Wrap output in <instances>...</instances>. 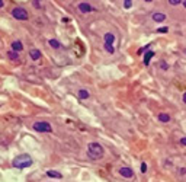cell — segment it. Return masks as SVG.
Instances as JSON below:
<instances>
[{
  "instance_id": "obj_1",
  "label": "cell",
  "mask_w": 186,
  "mask_h": 182,
  "mask_svg": "<svg viewBox=\"0 0 186 182\" xmlns=\"http://www.w3.org/2000/svg\"><path fill=\"white\" fill-rule=\"evenodd\" d=\"M87 154H89V158L93 159V160L102 159L103 158V147H102L99 143H90L89 147H87Z\"/></svg>"
},
{
  "instance_id": "obj_2",
  "label": "cell",
  "mask_w": 186,
  "mask_h": 182,
  "mask_svg": "<svg viewBox=\"0 0 186 182\" xmlns=\"http://www.w3.org/2000/svg\"><path fill=\"white\" fill-rule=\"evenodd\" d=\"M13 168H18V169H24V168H29L31 165H32V159L29 154H20L18 158L13 159Z\"/></svg>"
},
{
  "instance_id": "obj_3",
  "label": "cell",
  "mask_w": 186,
  "mask_h": 182,
  "mask_svg": "<svg viewBox=\"0 0 186 182\" xmlns=\"http://www.w3.org/2000/svg\"><path fill=\"white\" fill-rule=\"evenodd\" d=\"M12 16L18 20H26L29 18L28 12H26L24 7H15V9L12 10Z\"/></svg>"
},
{
  "instance_id": "obj_4",
  "label": "cell",
  "mask_w": 186,
  "mask_h": 182,
  "mask_svg": "<svg viewBox=\"0 0 186 182\" xmlns=\"http://www.w3.org/2000/svg\"><path fill=\"white\" fill-rule=\"evenodd\" d=\"M33 130H35V131H39V133H51V131H53V127L48 124V122L41 121V122H35V124H33Z\"/></svg>"
},
{
  "instance_id": "obj_5",
  "label": "cell",
  "mask_w": 186,
  "mask_h": 182,
  "mask_svg": "<svg viewBox=\"0 0 186 182\" xmlns=\"http://www.w3.org/2000/svg\"><path fill=\"white\" fill-rule=\"evenodd\" d=\"M119 173H121V176H124V178H132L134 176V172L131 168H121Z\"/></svg>"
},
{
  "instance_id": "obj_6",
  "label": "cell",
  "mask_w": 186,
  "mask_h": 182,
  "mask_svg": "<svg viewBox=\"0 0 186 182\" xmlns=\"http://www.w3.org/2000/svg\"><path fill=\"white\" fill-rule=\"evenodd\" d=\"M79 10H80L81 13H87V12H92L93 7H92L89 3H80V5H79Z\"/></svg>"
},
{
  "instance_id": "obj_7",
  "label": "cell",
  "mask_w": 186,
  "mask_h": 182,
  "mask_svg": "<svg viewBox=\"0 0 186 182\" xmlns=\"http://www.w3.org/2000/svg\"><path fill=\"white\" fill-rule=\"evenodd\" d=\"M12 50L19 53V51H22V50H24V45H22V42H20V41H13V42H12Z\"/></svg>"
},
{
  "instance_id": "obj_8",
  "label": "cell",
  "mask_w": 186,
  "mask_h": 182,
  "mask_svg": "<svg viewBox=\"0 0 186 182\" xmlns=\"http://www.w3.org/2000/svg\"><path fill=\"white\" fill-rule=\"evenodd\" d=\"M29 55H31L32 60H39V58H41V51H39V50H31V51H29Z\"/></svg>"
},
{
  "instance_id": "obj_9",
  "label": "cell",
  "mask_w": 186,
  "mask_h": 182,
  "mask_svg": "<svg viewBox=\"0 0 186 182\" xmlns=\"http://www.w3.org/2000/svg\"><path fill=\"white\" fill-rule=\"evenodd\" d=\"M115 41V37L114 34H110V32H108V34H105V44H109V45H112Z\"/></svg>"
},
{
  "instance_id": "obj_10",
  "label": "cell",
  "mask_w": 186,
  "mask_h": 182,
  "mask_svg": "<svg viewBox=\"0 0 186 182\" xmlns=\"http://www.w3.org/2000/svg\"><path fill=\"white\" fill-rule=\"evenodd\" d=\"M164 19H166V15L164 13H154L153 15V20H156V22H163Z\"/></svg>"
},
{
  "instance_id": "obj_11",
  "label": "cell",
  "mask_w": 186,
  "mask_h": 182,
  "mask_svg": "<svg viewBox=\"0 0 186 182\" xmlns=\"http://www.w3.org/2000/svg\"><path fill=\"white\" fill-rule=\"evenodd\" d=\"M153 55H154V51H147V53H145V55H144V64H145V66L150 64V60H151Z\"/></svg>"
},
{
  "instance_id": "obj_12",
  "label": "cell",
  "mask_w": 186,
  "mask_h": 182,
  "mask_svg": "<svg viewBox=\"0 0 186 182\" xmlns=\"http://www.w3.org/2000/svg\"><path fill=\"white\" fill-rule=\"evenodd\" d=\"M7 55H9V58L10 60H13V61H18V60H19V54H18V51H13V50H12V51L7 53Z\"/></svg>"
},
{
  "instance_id": "obj_13",
  "label": "cell",
  "mask_w": 186,
  "mask_h": 182,
  "mask_svg": "<svg viewBox=\"0 0 186 182\" xmlns=\"http://www.w3.org/2000/svg\"><path fill=\"white\" fill-rule=\"evenodd\" d=\"M47 175H48V176H51V178H57V179L63 178V175L60 172H57V171H48Z\"/></svg>"
},
{
  "instance_id": "obj_14",
  "label": "cell",
  "mask_w": 186,
  "mask_h": 182,
  "mask_svg": "<svg viewBox=\"0 0 186 182\" xmlns=\"http://www.w3.org/2000/svg\"><path fill=\"white\" fill-rule=\"evenodd\" d=\"M158 120L162 121V122H169V121H170V115L169 114H160L158 115Z\"/></svg>"
},
{
  "instance_id": "obj_15",
  "label": "cell",
  "mask_w": 186,
  "mask_h": 182,
  "mask_svg": "<svg viewBox=\"0 0 186 182\" xmlns=\"http://www.w3.org/2000/svg\"><path fill=\"white\" fill-rule=\"evenodd\" d=\"M79 98H80V99H87V98H89V92L84 91V89L79 91Z\"/></svg>"
},
{
  "instance_id": "obj_16",
  "label": "cell",
  "mask_w": 186,
  "mask_h": 182,
  "mask_svg": "<svg viewBox=\"0 0 186 182\" xmlns=\"http://www.w3.org/2000/svg\"><path fill=\"white\" fill-rule=\"evenodd\" d=\"M50 45L53 48H60V42H58L57 39H50Z\"/></svg>"
},
{
  "instance_id": "obj_17",
  "label": "cell",
  "mask_w": 186,
  "mask_h": 182,
  "mask_svg": "<svg viewBox=\"0 0 186 182\" xmlns=\"http://www.w3.org/2000/svg\"><path fill=\"white\" fill-rule=\"evenodd\" d=\"M105 50L108 51V53H110V54H112V53L115 51L114 47H112V45H109V44H105Z\"/></svg>"
},
{
  "instance_id": "obj_18",
  "label": "cell",
  "mask_w": 186,
  "mask_h": 182,
  "mask_svg": "<svg viewBox=\"0 0 186 182\" xmlns=\"http://www.w3.org/2000/svg\"><path fill=\"white\" fill-rule=\"evenodd\" d=\"M124 6H125V7H127V9H129V7H131V6H132V2H131V0H125Z\"/></svg>"
},
{
  "instance_id": "obj_19",
  "label": "cell",
  "mask_w": 186,
  "mask_h": 182,
  "mask_svg": "<svg viewBox=\"0 0 186 182\" xmlns=\"http://www.w3.org/2000/svg\"><path fill=\"white\" fill-rule=\"evenodd\" d=\"M182 0H169V3H170V5H173V6H176V5H179V3H180Z\"/></svg>"
},
{
  "instance_id": "obj_20",
  "label": "cell",
  "mask_w": 186,
  "mask_h": 182,
  "mask_svg": "<svg viewBox=\"0 0 186 182\" xmlns=\"http://www.w3.org/2000/svg\"><path fill=\"white\" fill-rule=\"evenodd\" d=\"M145 171H147V165H145V163H141V172H145Z\"/></svg>"
},
{
  "instance_id": "obj_21",
  "label": "cell",
  "mask_w": 186,
  "mask_h": 182,
  "mask_svg": "<svg viewBox=\"0 0 186 182\" xmlns=\"http://www.w3.org/2000/svg\"><path fill=\"white\" fill-rule=\"evenodd\" d=\"M167 31H169V29H167L166 26H164V28H158L157 29V32H167Z\"/></svg>"
},
{
  "instance_id": "obj_22",
  "label": "cell",
  "mask_w": 186,
  "mask_h": 182,
  "mask_svg": "<svg viewBox=\"0 0 186 182\" xmlns=\"http://www.w3.org/2000/svg\"><path fill=\"white\" fill-rule=\"evenodd\" d=\"M160 67H162V69H164V70H167V67H169V66H167L166 63H162V64H160Z\"/></svg>"
},
{
  "instance_id": "obj_23",
  "label": "cell",
  "mask_w": 186,
  "mask_h": 182,
  "mask_svg": "<svg viewBox=\"0 0 186 182\" xmlns=\"http://www.w3.org/2000/svg\"><path fill=\"white\" fill-rule=\"evenodd\" d=\"M180 144H183V146H186V137H183V139H180Z\"/></svg>"
},
{
  "instance_id": "obj_24",
  "label": "cell",
  "mask_w": 186,
  "mask_h": 182,
  "mask_svg": "<svg viewBox=\"0 0 186 182\" xmlns=\"http://www.w3.org/2000/svg\"><path fill=\"white\" fill-rule=\"evenodd\" d=\"M3 7V0H0V9Z\"/></svg>"
},
{
  "instance_id": "obj_25",
  "label": "cell",
  "mask_w": 186,
  "mask_h": 182,
  "mask_svg": "<svg viewBox=\"0 0 186 182\" xmlns=\"http://www.w3.org/2000/svg\"><path fill=\"white\" fill-rule=\"evenodd\" d=\"M183 102H185V104H186V93H185V95H183Z\"/></svg>"
},
{
  "instance_id": "obj_26",
  "label": "cell",
  "mask_w": 186,
  "mask_h": 182,
  "mask_svg": "<svg viewBox=\"0 0 186 182\" xmlns=\"http://www.w3.org/2000/svg\"><path fill=\"white\" fill-rule=\"evenodd\" d=\"M183 6H185V7H186V0H183Z\"/></svg>"
},
{
  "instance_id": "obj_27",
  "label": "cell",
  "mask_w": 186,
  "mask_h": 182,
  "mask_svg": "<svg viewBox=\"0 0 186 182\" xmlns=\"http://www.w3.org/2000/svg\"><path fill=\"white\" fill-rule=\"evenodd\" d=\"M145 2H151V0H145Z\"/></svg>"
}]
</instances>
